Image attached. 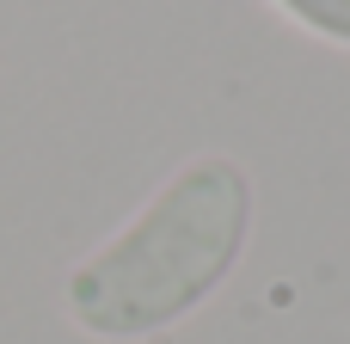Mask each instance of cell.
I'll return each mask as SVG.
<instances>
[{"label": "cell", "instance_id": "cell-2", "mask_svg": "<svg viewBox=\"0 0 350 344\" xmlns=\"http://www.w3.org/2000/svg\"><path fill=\"white\" fill-rule=\"evenodd\" d=\"M289 25H301L308 37L332 43V49H350V0H271Z\"/></svg>", "mask_w": 350, "mask_h": 344}, {"label": "cell", "instance_id": "cell-1", "mask_svg": "<svg viewBox=\"0 0 350 344\" xmlns=\"http://www.w3.org/2000/svg\"><path fill=\"white\" fill-rule=\"evenodd\" d=\"M258 185L234 154L185 160L111 240L62 277V314L98 344H142L191 320L240 265Z\"/></svg>", "mask_w": 350, "mask_h": 344}]
</instances>
